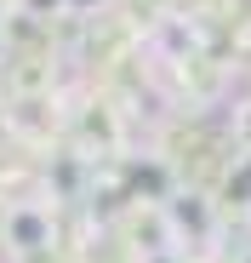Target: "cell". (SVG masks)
Masks as SVG:
<instances>
[{
  "instance_id": "cell-3",
  "label": "cell",
  "mask_w": 251,
  "mask_h": 263,
  "mask_svg": "<svg viewBox=\"0 0 251 263\" xmlns=\"http://www.w3.org/2000/svg\"><path fill=\"white\" fill-rule=\"evenodd\" d=\"M212 200L223 206V217H228V212H240V217L251 212V155H245V149L223 166V178L212 183Z\"/></svg>"
},
{
  "instance_id": "cell-1",
  "label": "cell",
  "mask_w": 251,
  "mask_h": 263,
  "mask_svg": "<svg viewBox=\"0 0 251 263\" xmlns=\"http://www.w3.org/2000/svg\"><path fill=\"white\" fill-rule=\"evenodd\" d=\"M0 246L12 257H40L57 246V206L52 195H29V200H6L0 206Z\"/></svg>"
},
{
  "instance_id": "cell-4",
  "label": "cell",
  "mask_w": 251,
  "mask_h": 263,
  "mask_svg": "<svg viewBox=\"0 0 251 263\" xmlns=\"http://www.w3.org/2000/svg\"><path fill=\"white\" fill-rule=\"evenodd\" d=\"M12 12H17V0H0V23H6V17H12Z\"/></svg>"
},
{
  "instance_id": "cell-5",
  "label": "cell",
  "mask_w": 251,
  "mask_h": 263,
  "mask_svg": "<svg viewBox=\"0 0 251 263\" xmlns=\"http://www.w3.org/2000/svg\"><path fill=\"white\" fill-rule=\"evenodd\" d=\"M245 229H251V212H245Z\"/></svg>"
},
{
  "instance_id": "cell-2",
  "label": "cell",
  "mask_w": 251,
  "mask_h": 263,
  "mask_svg": "<svg viewBox=\"0 0 251 263\" xmlns=\"http://www.w3.org/2000/svg\"><path fill=\"white\" fill-rule=\"evenodd\" d=\"M63 58L52 46H34V52H12L0 58V86H6V98H57V69Z\"/></svg>"
}]
</instances>
